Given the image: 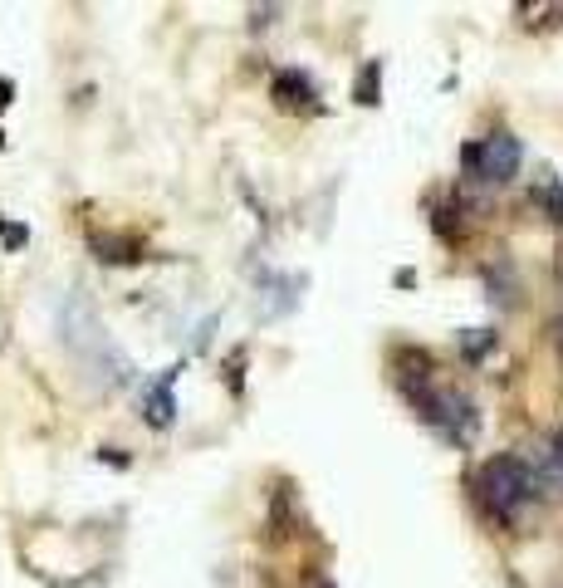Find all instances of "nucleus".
Returning a JSON list of instances; mask_svg holds the SVG:
<instances>
[{
	"label": "nucleus",
	"instance_id": "obj_1",
	"mask_svg": "<svg viewBox=\"0 0 563 588\" xmlns=\"http://www.w3.org/2000/svg\"><path fill=\"white\" fill-rule=\"evenodd\" d=\"M397 383H402V392H407V402L416 407V417H422V422H431L446 441H456V447H470V441H476L480 412H476V402H470L461 387L431 383V373L397 377Z\"/></svg>",
	"mask_w": 563,
	"mask_h": 588
},
{
	"label": "nucleus",
	"instance_id": "obj_2",
	"mask_svg": "<svg viewBox=\"0 0 563 588\" xmlns=\"http://www.w3.org/2000/svg\"><path fill=\"white\" fill-rule=\"evenodd\" d=\"M476 490H480V500H486L490 515L500 520V525H509V530L525 520V510L534 500V490H529V480H525V470H519L515 456H495V461L480 466Z\"/></svg>",
	"mask_w": 563,
	"mask_h": 588
},
{
	"label": "nucleus",
	"instance_id": "obj_3",
	"mask_svg": "<svg viewBox=\"0 0 563 588\" xmlns=\"http://www.w3.org/2000/svg\"><path fill=\"white\" fill-rule=\"evenodd\" d=\"M519 142L509 133H490L480 142H470L466 148V172L476 181H486V187H505V181L519 177Z\"/></svg>",
	"mask_w": 563,
	"mask_h": 588
},
{
	"label": "nucleus",
	"instance_id": "obj_4",
	"mask_svg": "<svg viewBox=\"0 0 563 588\" xmlns=\"http://www.w3.org/2000/svg\"><path fill=\"white\" fill-rule=\"evenodd\" d=\"M519 470H525L529 490L539 495V500H554V495H563V466H558V451L548 447V441H539V447H525V456H515Z\"/></svg>",
	"mask_w": 563,
	"mask_h": 588
},
{
	"label": "nucleus",
	"instance_id": "obj_5",
	"mask_svg": "<svg viewBox=\"0 0 563 588\" xmlns=\"http://www.w3.org/2000/svg\"><path fill=\"white\" fill-rule=\"evenodd\" d=\"M309 78H299V74H280L274 78V98L284 103V108H299V103H309Z\"/></svg>",
	"mask_w": 563,
	"mask_h": 588
},
{
	"label": "nucleus",
	"instance_id": "obj_6",
	"mask_svg": "<svg viewBox=\"0 0 563 588\" xmlns=\"http://www.w3.org/2000/svg\"><path fill=\"white\" fill-rule=\"evenodd\" d=\"M373 84H377V69L368 64V69H363V78H358V103H373Z\"/></svg>",
	"mask_w": 563,
	"mask_h": 588
},
{
	"label": "nucleus",
	"instance_id": "obj_7",
	"mask_svg": "<svg viewBox=\"0 0 563 588\" xmlns=\"http://www.w3.org/2000/svg\"><path fill=\"white\" fill-rule=\"evenodd\" d=\"M10 94H15V88H10L5 78H0V108H5V103H10Z\"/></svg>",
	"mask_w": 563,
	"mask_h": 588
},
{
	"label": "nucleus",
	"instance_id": "obj_8",
	"mask_svg": "<svg viewBox=\"0 0 563 588\" xmlns=\"http://www.w3.org/2000/svg\"><path fill=\"white\" fill-rule=\"evenodd\" d=\"M304 588H333V583H329V579H323V573H313V579H309Z\"/></svg>",
	"mask_w": 563,
	"mask_h": 588
},
{
	"label": "nucleus",
	"instance_id": "obj_9",
	"mask_svg": "<svg viewBox=\"0 0 563 588\" xmlns=\"http://www.w3.org/2000/svg\"><path fill=\"white\" fill-rule=\"evenodd\" d=\"M554 451H558V466H563V437H558V441H554Z\"/></svg>",
	"mask_w": 563,
	"mask_h": 588
}]
</instances>
